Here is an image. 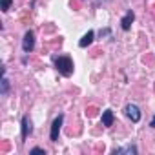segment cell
Returning a JSON list of instances; mask_svg holds the SVG:
<instances>
[{"label": "cell", "instance_id": "cell-1", "mask_svg": "<svg viewBox=\"0 0 155 155\" xmlns=\"http://www.w3.org/2000/svg\"><path fill=\"white\" fill-rule=\"evenodd\" d=\"M55 68L60 75L64 77H69L73 73V60L69 57H57L55 58Z\"/></svg>", "mask_w": 155, "mask_h": 155}, {"label": "cell", "instance_id": "cell-11", "mask_svg": "<svg viewBox=\"0 0 155 155\" xmlns=\"http://www.w3.org/2000/svg\"><path fill=\"white\" fill-rule=\"evenodd\" d=\"M0 4H2V11H9L13 0H0Z\"/></svg>", "mask_w": 155, "mask_h": 155}, {"label": "cell", "instance_id": "cell-8", "mask_svg": "<svg viewBox=\"0 0 155 155\" xmlns=\"http://www.w3.org/2000/svg\"><path fill=\"white\" fill-rule=\"evenodd\" d=\"M31 133V122L28 117L22 119V139H28V135Z\"/></svg>", "mask_w": 155, "mask_h": 155}, {"label": "cell", "instance_id": "cell-2", "mask_svg": "<svg viewBox=\"0 0 155 155\" xmlns=\"http://www.w3.org/2000/svg\"><path fill=\"white\" fill-rule=\"evenodd\" d=\"M62 122H64V115H58V117L53 120V124H51V133H49V137H51L53 142L58 140V133H60V126H62Z\"/></svg>", "mask_w": 155, "mask_h": 155}, {"label": "cell", "instance_id": "cell-4", "mask_svg": "<svg viewBox=\"0 0 155 155\" xmlns=\"http://www.w3.org/2000/svg\"><path fill=\"white\" fill-rule=\"evenodd\" d=\"M124 111H126V115H128L133 122H139V120H140V110H139L135 104H128Z\"/></svg>", "mask_w": 155, "mask_h": 155}, {"label": "cell", "instance_id": "cell-9", "mask_svg": "<svg viewBox=\"0 0 155 155\" xmlns=\"http://www.w3.org/2000/svg\"><path fill=\"white\" fill-rule=\"evenodd\" d=\"M113 153H137V146L130 144L126 148H119V150H113Z\"/></svg>", "mask_w": 155, "mask_h": 155}, {"label": "cell", "instance_id": "cell-13", "mask_svg": "<svg viewBox=\"0 0 155 155\" xmlns=\"http://www.w3.org/2000/svg\"><path fill=\"white\" fill-rule=\"evenodd\" d=\"M150 126H151V128H155V117L151 119V124H150Z\"/></svg>", "mask_w": 155, "mask_h": 155}, {"label": "cell", "instance_id": "cell-6", "mask_svg": "<svg viewBox=\"0 0 155 155\" xmlns=\"http://www.w3.org/2000/svg\"><path fill=\"white\" fill-rule=\"evenodd\" d=\"M93 38H95V33H93V31H88V33L79 40V46H81V48H88V46L93 42Z\"/></svg>", "mask_w": 155, "mask_h": 155}, {"label": "cell", "instance_id": "cell-12", "mask_svg": "<svg viewBox=\"0 0 155 155\" xmlns=\"http://www.w3.org/2000/svg\"><path fill=\"white\" fill-rule=\"evenodd\" d=\"M29 153H31V155H37V153H42V155H46V150H44V148H33Z\"/></svg>", "mask_w": 155, "mask_h": 155}, {"label": "cell", "instance_id": "cell-5", "mask_svg": "<svg viewBox=\"0 0 155 155\" xmlns=\"http://www.w3.org/2000/svg\"><path fill=\"white\" fill-rule=\"evenodd\" d=\"M135 20V15H133V11H128L126 15H124V18L120 20V26H122V29L124 31H128L130 28H131V22Z\"/></svg>", "mask_w": 155, "mask_h": 155}, {"label": "cell", "instance_id": "cell-3", "mask_svg": "<svg viewBox=\"0 0 155 155\" xmlns=\"http://www.w3.org/2000/svg\"><path fill=\"white\" fill-rule=\"evenodd\" d=\"M33 48H35V35H33V31H28L24 35V40H22V49L26 53H31Z\"/></svg>", "mask_w": 155, "mask_h": 155}, {"label": "cell", "instance_id": "cell-7", "mask_svg": "<svg viewBox=\"0 0 155 155\" xmlns=\"http://www.w3.org/2000/svg\"><path fill=\"white\" fill-rule=\"evenodd\" d=\"M113 120H115V117H113V111H111V110H106V111L102 113V124H104L106 128H110V126L113 124Z\"/></svg>", "mask_w": 155, "mask_h": 155}, {"label": "cell", "instance_id": "cell-10", "mask_svg": "<svg viewBox=\"0 0 155 155\" xmlns=\"http://www.w3.org/2000/svg\"><path fill=\"white\" fill-rule=\"evenodd\" d=\"M8 90H9V82L6 79V75L2 77V95H8Z\"/></svg>", "mask_w": 155, "mask_h": 155}]
</instances>
